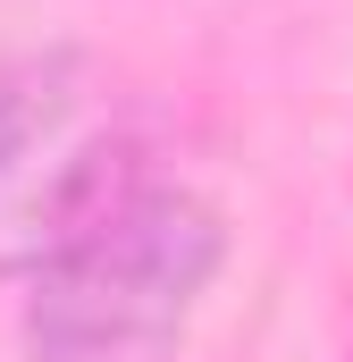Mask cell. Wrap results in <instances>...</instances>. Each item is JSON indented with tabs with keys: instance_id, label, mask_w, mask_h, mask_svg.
Here are the masks:
<instances>
[{
	"instance_id": "cell-1",
	"label": "cell",
	"mask_w": 353,
	"mask_h": 362,
	"mask_svg": "<svg viewBox=\"0 0 353 362\" xmlns=\"http://www.w3.org/2000/svg\"><path fill=\"white\" fill-rule=\"evenodd\" d=\"M219 262V211L135 169L59 253L25 270V362H176Z\"/></svg>"
},
{
	"instance_id": "cell-2",
	"label": "cell",
	"mask_w": 353,
	"mask_h": 362,
	"mask_svg": "<svg viewBox=\"0 0 353 362\" xmlns=\"http://www.w3.org/2000/svg\"><path fill=\"white\" fill-rule=\"evenodd\" d=\"M135 177L126 101L92 51L0 68V278H25Z\"/></svg>"
}]
</instances>
